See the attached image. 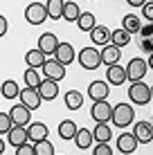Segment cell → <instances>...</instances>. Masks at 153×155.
Masks as SVG:
<instances>
[{
    "instance_id": "cell-1",
    "label": "cell",
    "mask_w": 153,
    "mask_h": 155,
    "mask_svg": "<svg viewBox=\"0 0 153 155\" xmlns=\"http://www.w3.org/2000/svg\"><path fill=\"white\" fill-rule=\"evenodd\" d=\"M110 121H113L117 128H126L131 126L135 121V110L131 104H117L113 106V117H110Z\"/></svg>"
},
{
    "instance_id": "cell-2",
    "label": "cell",
    "mask_w": 153,
    "mask_h": 155,
    "mask_svg": "<svg viewBox=\"0 0 153 155\" xmlns=\"http://www.w3.org/2000/svg\"><path fill=\"white\" fill-rule=\"evenodd\" d=\"M77 58H79V65H81L83 70H97V68L101 65V56H99L97 47H83L77 54Z\"/></svg>"
},
{
    "instance_id": "cell-3",
    "label": "cell",
    "mask_w": 153,
    "mask_h": 155,
    "mask_svg": "<svg viewBox=\"0 0 153 155\" xmlns=\"http://www.w3.org/2000/svg\"><path fill=\"white\" fill-rule=\"evenodd\" d=\"M126 70V81H131V83H135V81H142V79L146 77V70H149V65H146V61L144 58H131L128 61V65L124 68Z\"/></svg>"
},
{
    "instance_id": "cell-4",
    "label": "cell",
    "mask_w": 153,
    "mask_h": 155,
    "mask_svg": "<svg viewBox=\"0 0 153 155\" xmlns=\"http://www.w3.org/2000/svg\"><path fill=\"white\" fill-rule=\"evenodd\" d=\"M128 99L133 101V104H138V106H146L151 101V88L146 83H142V81H135V83H131V88H128Z\"/></svg>"
},
{
    "instance_id": "cell-5",
    "label": "cell",
    "mask_w": 153,
    "mask_h": 155,
    "mask_svg": "<svg viewBox=\"0 0 153 155\" xmlns=\"http://www.w3.org/2000/svg\"><path fill=\"white\" fill-rule=\"evenodd\" d=\"M25 20L29 25H43L47 20V9L43 2H29L25 7Z\"/></svg>"
},
{
    "instance_id": "cell-6",
    "label": "cell",
    "mask_w": 153,
    "mask_h": 155,
    "mask_svg": "<svg viewBox=\"0 0 153 155\" xmlns=\"http://www.w3.org/2000/svg\"><path fill=\"white\" fill-rule=\"evenodd\" d=\"M90 115L97 124H108V119L113 117V106L108 101H95L90 108Z\"/></svg>"
},
{
    "instance_id": "cell-7",
    "label": "cell",
    "mask_w": 153,
    "mask_h": 155,
    "mask_svg": "<svg viewBox=\"0 0 153 155\" xmlns=\"http://www.w3.org/2000/svg\"><path fill=\"white\" fill-rule=\"evenodd\" d=\"M45 74V79H52V81L59 83L61 79H65V65H61L59 61H54V58H50V61H45V65L41 68Z\"/></svg>"
},
{
    "instance_id": "cell-8",
    "label": "cell",
    "mask_w": 153,
    "mask_h": 155,
    "mask_svg": "<svg viewBox=\"0 0 153 155\" xmlns=\"http://www.w3.org/2000/svg\"><path fill=\"white\" fill-rule=\"evenodd\" d=\"M32 110L29 108H25L23 104H16L12 110H9V117H12V121H14V126H23V128H27L32 124V117H29Z\"/></svg>"
},
{
    "instance_id": "cell-9",
    "label": "cell",
    "mask_w": 153,
    "mask_h": 155,
    "mask_svg": "<svg viewBox=\"0 0 153 155\" xmlns=\"http://www.w3.org/2000/svg\"><path fill=\"white\" fill-rule=\"evenodd\" d=\"M18 99H20V104H23L25 108H29V110H36L41 106V94H38L36 88H23L20 94H18Z\"/></svg>"
},
{
    "instance_id": "cell-10",
    "label": "cell",
    "mask_w": 153,
    "mask_h": 155,
    "mask_svg": "<svg viewBox=\"0 0 153 155\" xmlns=\"http://www.w3.org/2000/svg\"><path fill=\"white\" fill-rule=\"evenodd\" d=\"M75 58H77L75 47H72L70 43H59V47H56V52H54V61H59L61 65H70Z\"/></svg>"
},
{
    "instance_id": "cell-11",
    "label": "cell",
    "mask_w": 153,
    "mask_h": 155,
    "mask_svg": "<svg viewBox=\"0 0 153 155\" xmlns=\"http://www.w3.org/2000/svg\"><path fill=\"white\" fill-rule=\"evenodd\" d=\"M59 38H56L52 31H43V34L38 36V50L43 52V54L47 56V54H54L56 52V47H59Z\"/></svg>"
},
{
    "instance_id": "cell-12",
    "label": "cell",
    "mask_w": 153,
    "mask_h": 155,
    "mask_svg": "<svg viewBox=\"0 0 153 155\" xmlns=\"http://www.w3.org/2000/svg\"><path fill=\"white\" fill-rule=\"evenodd\" d=\"M36 90H38V94H41V101H54L56 94H59V83L52 81V79H43Z\"/></svg>"
},
{
    "instance_id": "cell-13",
    "label": "cell",
    "mask_w": 153,
    "mask_h": 155,
    "mask_svg": "<svg viewBox=\"0 0 153 155\" xmlns=\"http://www.w3.org/2000/svg\"><path fill=\"white\" fill-rule=\"evenodd\" d=\"M88 97L92 101H106L108 99V83L101 81V79H97V81H92L88 85Z\"/></svg>"
},
{
    "instance_id": "cell-14",
    "label": "cell",
    "mask_w": 153,
    "mask_h": 155,
    "mask_svg": "<svg viewBox=\"0 0 153 155\" xmlns=\"http://www.w3.org/2000/svg\"><path fill=\"white\" fill-rule=\"evenodd\" d=\"M99 56H101V63H104V65H117V61L122 58V50H119V47H115L113 43H108V45L101 47Z\"/></svg>"
},
{
    "instance_id": "cell-15",
    "label": "cell",
    "mask_w": 153,
    "mask_h": 155,
    "mask_svg": "<svg viewBox=\"0 0 153 155\" xmlns=\"http://www.w3.org/2000/svg\"><path fill=\"white\" fill-rule=\"evenodd\" d=\"M117 148H119V153H124V155L135 153V148H138V140H135V135L124 130L122 135L117 137Z\"/></svg>"
},
{
    "instance_id": "cell-16",
    "label": "cell",
    "mask_w": 153,
    "mask_h": 155,
    "mask_svg": "<svg viewBox=\"0 0 153 155\" xmlns=\"http://www.w3.org/2000/svg\"><path fill=\"white\" fill-rule=\"evenodd\" d=\"M47 126L43 124V121H34V124H29L27 126V142L32 144H36V142H41V140H47Z\"/></svg>"
},
{
    "instance_id": "cell-17",
    "label": "cell",
    "mask_w": 153,
    "mask_h": 155,
    "mask_svg": "<svg viewBox=\"0 0 153 155\" xmlns=\"http://www.w3.org/2000/svg\"><path fill=\"white\" fill-rule=\"evenodd\" d=\"M133 135L138 140V144H149L153 140V126L149 121H138L135 128H133Z\"/></svg>"
},
{
    "instance_id": "cell-18",
    "label": "cell",
    "mask_w": 153,
    "mask_h": 155,
    "mask_svg": "<svg viewBox=\"0 0 153 155\" xmlns=\"http://www.w3.org/2000/svg\"><path fill=\"white\" fill-rule=\"evenodd\" d=\"M90 41L95 43V45L104 47L110 43V29L106 27V25H95L92 31H90Z\"/></svg>"
},
{
    "instance_id": "cell-19",
    "label": "cell",
    "mask_w": 153,
    "mask_h": 155,
    "mask_svg": "<svg viewBox=\"0 0 153 155\" xmlns=\"http://www.w3.org/2000/svg\"><path fill=\"white\" fill-rule=\"evenodd\" d=\"M106 83L108 85H122V83H126V70L122 65H108Z\"/></svg>"
},
{
    "instance_id": "cell-20",
    "label": "cell",
    "mask_w": 153,
    "mask_h": 155,
    "mask_svg": "<svg viewBox=\"0 0 153 155\" xmlns=\"http://www.w3.org/2000/svg\"><path fill=\"white\" fill-rule=\"evenodd\" d=\"M7 142L12 144L14 148L23 146V144L27 142V128H23V126H14L12 130L7 133Z\"/></svg>"
},
{
    "instance_id": "cell-21",
    "label": "cell",
    "mask_w": 153,
    "mask_h": 155,
    "mask_svg": "<svg viewBox=\"0 0 153 155\" xmlns=\"http://www.w3.org/2000/svg\"><path fill=\"white\" fill-rule=\"evenodd\" d=\"M45 61H47V56L38 50V47H34V50H29L27 54H25V63H27L29 68H34V70L43 68V65H45Z\"/></svg>"
},
{
    "instance_id": "cell-22",
    "label": "cell",
    "mask_w": 153,
    "mask_h": 155,
    "mask_svg": "<svg viewBox=\"0 0 153 155\" xmlns=\"http://www.w3.org/2000/svg\"><path fill=\"white\" fill-rule=\"evenodd\" d=\"M92 142H95V140H92V130H90V128H77V135H75L77 148L86 151V148H90Z\"/></svg>"
},
{
    "instance_id": "cell-23",
    "label": "cell",
    "mask_w": 153,
    "mask_h": 155,
    "mask_svg": "<svg viewBox=\"0 0 153 155\" xmlns=\"http://www.w3.org/2000/svg\"><path fill=\"white\" fill-rule=\"evenodd\" d=\"M122 29H124V31H128V34H138V31L142 29V20H140V16H135V14H126L124 18H122Z\"/></svg>"
},
{
    "instance_id": "cell-24",
    "label": "cell",
    "mask_w": 153,
    "mask_h": 155,
    "mask_svg": "<svg viewBox=\"0 0 153 155\" xmlns=\"http://www.w3.org/2000/svg\"><path fill=\"white\" fill-rule=\"evenodd\" d=\"M110 137H113V130H110V126H108V124H97V126H95V130H92V140L97 142V144H108V142H110Z\"/></svg>"
},
{
    "instance_id": "cell-25",
    "label": "cell",
    "mask_w": 153,
    "mask_h": 155,
    "mask_svg": "<svg viewBox=\"0 0 153 155\" xmlns=\"http://www.w3.org/2000/svg\"><path fill=\"white\" fill-rule=\"evenodd\" d=\"M0 94H2L5 99H18L20 88H18V83H16L14 79H7L5 83H0Z\"/></svg>"
},
{
    "instance_id": "cell-26",
    "label": "cell",
    "mask_w": 153,
    "mask_h": 155,
    "mask_svg": "<svg viewBox=\"0 0 153 155\" xmlns=\"http://www.w3.org/2000/svg\"><path fill=\"white\" fill-rule=\"evenodd\" d=\"M79 14H81V9H79L77 2H72V0H65V2H63V20H68V23H77Z\"/></svg>"
},
{
    "instance_id": "cell-27",
    "label": "cell",
    "mask_w": 153,
    "mask_h": 155,
    "mask_svg": "<svg viewBox=\"0 0 153 155\" xmlns=\"http://www.w3.org/2000/svg\"><path fill=\"white\" fill-rule=\"evenodd\" d=\"M75 135H77V124L72 119H63L59 124V137L70 142V140H75Z\"/></svg>"
},
{
    "instance_id": "cell-28",
    "label": "cell",
    "mask_w": 153,
    "mask_h": 155,
    "mask_svg": "<svg viewBox=\"0 0 153 155\" xmlns=\"http://www.w3.org/2000/svg\"><path fill=\"white\" fill-rule=\"evenodd\" d=\"M77 25L81 31H92V27L97 25V20H95V14L92 12H81L77 18Z\"/></svg>"
},
{
    "instance_id": "cell-29",
    "label": "cell",
    "mask_w": 153,
    "mask_h": 155,
    "mask_svg": "<svg viewBox=\"0 0 153 155\" xmlns=\"http://www.w3.org/2000/svg\"><path fill=\"white\" fill-rule=\"evenodd\" d=\"M45 9H47V18H52V20L63 18V0H47Z\"/></svg>"
},
{
    "instance_id": "cell-30",
    "label": "cell",
    "mask_w": 153,
    "mask_h": 155,
    "mask_svg": "<svg viewBox=\"0 0 153 155\" xmlns=\"http://www.w3.org/2000/svg\"><path fill=\"white\" fill-rule=\"evenodd\" d=\"M110 43L122 50V47H126L131 43V34H128V31H124V29H115V31H110Z\"/></svg>"
},
{
    "instance_id": "cell-31",
    "label": "cell",
    "mask_w": 153,
    "mask_h": 155,
    "mask_svg": "<svg viewBox=\"0 0 153 155\" xmlns=\"http://www.w3.org/2000/svg\"><path fill=\"white\" fill-rule=\"evenodd\" d=\"M65 106L70 110H79L83 106V94L79 92V90H70V92H65Z\"/></svg>"
},
{
    "instance_id": "cell-32",
    "label": "cell",
    "mask_w": 153,
    "mask_h": 155,
    "mask_svg": "<svg viewBox=\"0 0 153 155\" xmlns=\"http://www.w3.org/2000/svg\"><path fill=\"white\" fill-rule=\"evenodd\" d=\"M23 79H25V83H27V88H38L41 81H43V79H41V74H38V70H34V68H27Z\"/></svg>"
},
{
    "instance_id": "cell-33",
    "label": "cell",
    "mask_w": 153,
    "mask_h": 155,
    "mask_svg": "<svg viewBox=\"0 0 153 155\" xmlns=\"http://www.w3.org/2000/svg\"><path fill=\"white\" fill-rule=\"evenodd\" d=\"M34 155H54V144L50 140H41L34 144Z\"/></svg>"
},
{
    "instance_id": "cell-34",
    "label": "cell",
    "mask_w": 153,
    "mask_h": 155,
    "mask_svg": "<svg viewBox=\"0 0 153 155\" xmlns=\"http://www.w3.org/2000/svg\"><path fill=\"white\" fill-rule=\"evenodd\" d=\"M12 128H14V121L9 117V113H0V135H7Z\"/></svg>"
},
{
    "instance_id": "cell-35",
    "label": "cell",
    "mask_w": 153,
    "mask_h": 155,
    "mask_svg": "<svg viewBox=\"0 0 153 155\" xmlns=\"http://www.w3.org/2000/svg\"><path fill=\"white\" fill-rule=\"evenodd\" d=\"M92 155H113V148H110V144H95Z\"/></svg>"
},
{
    "instance_id": "cell-36",
    "label": "cell",
    "mask_w": 153,
    "mask_h": 155,
    "mask_svg": "<svg viewBox=\"0 0 153 155\" xmlns=\"http://www.w3.org/2000/svg\"><path fill=\"white\" fill-rule=\"evenodd\" d=\"M16 155H34V144H32V142H25L23 146L16 148Z\"/></svg>"
},
{
    "instance_id": "cell-37",
    "label": "cell",
    "mask_w": 153,
    "mask_h": 155,
    "mask_svg": "<svg viewBox=\"0 0 153 155\" xmlns=\"http://www.w3.org/2000/svg\"><path fill=\"white\" fill-rule=\"evenodd\" d=\"M140 45H142V50H144V52L153 54V36H149V38H142V41H140Z\"/></svg>"
},
{
    "instance_id": "cell-38",
    "label": "cell",
    "mask_w": 153,
    "mask_h": 155,
    "mask_svg": "<svg viewBox=\"0 0 153 155\" xmlns=\"http://www.w3.org/2000/svg\"><path fill=\"white\" fill-rule=\"evenodd\" d=\"M138 34L142 36V38H149V36H153V23H149V25H144Z\"/></svg>"
},
{
    "instance_id": "cell-39",
    "label": "cell",
    "mask_w": 153,
    "mask_h": 155,
    "mask_svg": "<svg viewBox=\"0 0 153 155\" xmlns=\"http://www.w3.org/2000/svg\"><path fill=\"white\" fill-rule=\"evenodd\" d=\"M142 9H144V18L149 20V23H153V2H146Z\"/></svg>"
},
{
    "instance_id": "cell-40",
    "label": "cell",
    "mask_w": 153,
    "mask_h": 155,
    "mask_svg": "<svg viewBox=\"0 0 153 155\" xmlns=\"http://www.w3.org/2000/svg\"><path fill=\"white\" fill-rule=\"evenodd\" d=\"M7 29H9V23H7V18H5V16L0 14V38H2V36L7 34Z\"/></svg>"
},
{
    "instance_id": "cell-41",
    "label": "cell",
    "mask_w": 153,
    "mask_h": 155,
    "mask_svg": "<svg viewBox=\"0 0 153 155\" xmlns=\"http://www.w3.org/2000/svg\"><path fill=\"white\" fill-rule=\"evenodd\" d=\"M128 2V7H133V9H138V7H144L149 0H126Z\"/></svg>"
},
{
    "instance_id": "cell-42",
    "label": "cell",
    "mask_w": 153,
    "mask_h": 155,
    "mask_svg": "<svg viewBox=\"0 0 153 155\" xmlns=\"http://www.w3.org/2000/svg\"><path fill=\"white\" fill-rule=\"evenodd\" d=\"M146 65H149V68H151V70H153V54L149 56V61H146Z\"/></svg>"
},
{
    "instance_id": "cell-43",
    "label": "cell",
    "mask_w": 153,
    "mask_h": 155,
    "mask_svg": "<svg viewBox=\"0 0 153 155\" xmlns=\"http://www.w3.org/2000/svg\"><path fill=\"white\" fill-rule=\"evenodd\" d=\"M5 153V142H2V137H0V155Z\"/></svg>"
},
{
    "instance_id": "cell-44",
    "label": "cell",
    "mask_w": 153,
    "mask_h": 155,
    "mask_svg": "<svg viewBox=\"0 0 153 155\" xmlns=\"http://www.w3.org/2000/svg\"><path fill=\"white\" fill-rule=\"evenodd\" d=\"M151 99H153V85H151Z\"/></svg>"
},
{
    "instance_id": "cell-45",
    "label": "cell",
    "mask_w": 153,
    "mask_h": 155,
    "mask_svg": "<svg viewBox=\"0 0 153 155\" xmlns=\"http://www.w3.org/2000/svg\"><path fill=\"white\" fill-rule=\"evenodd\" d=\"M72 2H77V0H72Z\"/></svg>"
}]
</instances>
